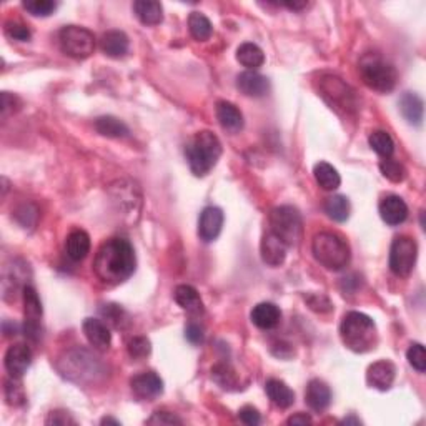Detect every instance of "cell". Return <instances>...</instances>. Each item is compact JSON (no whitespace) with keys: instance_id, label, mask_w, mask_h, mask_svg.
Masks as SVG:
<instances>
[{"instance_id":"f5cc1de1","label":"cell","mask_w":426,"mask_h":426,"mask_svg":"<svg viewBox=\"0 0 426 426\" xmlns=\"http://www.w3.org/2000/svg\"><path fill=\"white\" fill-rule=\"evenodd\" d=\"M102 425H120V421L113 420V418H103Z\"/></svg>"},{"instance_id":"4316f807","label":"cell","mask_w":426,"mask_h":426,"mask_svg":"<svg viewBox=\"0 0 426 426\" xmlns=\"http://www.w3.org/2000/svg\"><path fill=\"white\" fill-rule=\"evenodd\" d=\"M133 12L143 26H158L163 21V9L155 0H137L133 4Z\"/></svg>"},{"instance_id":"816d5d0a","label":"cell","mask_w":426,"mask_h":426,"mask_svg":"<svg viewBox=\"0 0 426 426\" xmlns=\"http://www.w3.org/2000/svg\"><path fill=\"white\" fill-rule=\"evenodd\" d=\"M284 6L286 9H290V11H301V9H305L308 4L306 2H285Z\"/></svg>"},{"instance_id":"d6a6232c","label":"cell","mask_w":426,"mask_h":426,"mask_svg":"<svg viewBox=\"0 0 426 426\" xmlns=\"http://www.w3.org/2000/svg\"><path fill=\"white\" fill-rule=\"evenodd\" d=\"M350 200L345 195H333L326 198L325 202V213L330 217L331 220L338 222H346L350 217Z\"/></svg>"},{"instance_id":"b9f144b4","label":"cell","mask_w":426,"mask_h":426,"mask_svg":"<svg viewBox=\"0 0 426 426\" xmlns=\"http://www.w3.org/2000/svg\"><path fill=\"white\" fill-rule=\"evenodd\" d=\"M406 358H408L410 365L413 366L416 371H420V373H423L426 370V353L423 345L411 343L408 351H406Z\"/></svg>"},{"instance_id":"9a60e30c","label":"cell","mask_w":426,"mask_h":426,"mask_svg":"<svg viewBox=\"0 0 426 426\" xmlns=\"http://www.w3.org/2000/svg\"><path fill=\"white\" fill-rule=\"evenodd\" d=\"M130 386L138 400H153L163 393V381L153 371H143V373L133 376Z\"/></svg>"},{"instance_id":"bcb514c9","label":"cell","mask_w":426,"mask_h":426,"mask_svg":"<svg viewBox=\"0 0 426 426\" xmlns=\"http://www.w3.org/2000/svg\"><path fill=\"white\" fill-rule=\"evenodd\" d=\"M46 423L53 425V426H67V425H77V421L73 420L71 415H68V411L57 410V411H52V413L48 415Z\"/></svg>"},{"instance_id":"f1b7e54d","label":"cell","mask_w":426,"mask_h":426,"mask_svg":"<svg viewBox=\"0 0 426 426\" xmlns=\"http://www.w3.org/2000/svg\"><path fill=\"white\" fill-rule=\"evenodd\" d=\"M66 250L68 259H72L73 261L83 260L90 251V237L83 230L71 232L66 240Z\"/></svg>"},{"instance_id":"8d00e7d4","label":"cell","mask_w":426,"mask_h":426,"mask_svg":"<svg viewBox=\"0 0 426 426\" xmlns=\"http://www.w3.org/2000/svg\"><path fill=\"white\" fill-rule=\"evenodd\" d=\"M212 378L225 390H232L234 386L239 385V380H237L235 371L232 370L230 365H227V363H219V365L213 366Z\"/></svg>"},{"instance_id":"db71d44e","label":"cell","mask_w":426,"mask_h":426,"mask_svg":"<svg viewBox=\"0 0 426 426\" xmlns=\"http://www.w3.org/2000/svg\"><path fill=\"white\" fill-rule=\"evenodd\" d=\"M343 423H346V425H348V423H356V425H360L361 421H360L358 418H353V416H351V418H345V420H343Z\"/></svg>"},{"instance_id":"e575fe53","label":"cell","mask_w":426,"mask_h":426,"mask_svg":"<svg viewBox=\"0 0 426 426\" xmlns=\"http://www.w3.org/2000/svg\"><path fill=\"white\" fill-rule=\"evenodd\" d=\"M368 142H370V147L373 148V150L378 153L380 157L391 158V155H393L395 142L388 132H385V130L371 132L368 137Z\"/></svg>"},{"instance_id":"83f0119b","label":"cell","mask_w":426,"mask_h":426,"mask_svg":"<svg viewBox=\"0 0 426 426\" xmlns=\"http://www.w3.org/2000/svg\"><path fill=\"white\" fill-rule=\"evenodd\" d=\"M265 390L269 398L271 400V403L281 410L290 408V406L295 403V393L290 390L289 385L284 383V381L271 378L266 381Z\"/></svg>"},{"instance_id":"ab89813d","label":"cell","mask_w":426,"mask_h":426,"mask_svg":"<svg viewBox=\"0 0 426 426\" xmlns=\"http://www.w3.org/2000/svg\"><path fill=\"white\" fill-rule=\"evenodd\" d=\"M6 400L11 406H21L26 403V393L19 378L6 381Z\"/></svg>"},{"instance_id":"d590c367","label":"cell","mask_w":426,"mask_h":426,"mask_svg":"<svg viewBox=\"0 0 426 426\" xmlns=\"http://www.w3.org/2000/svg\"><path fill=\"white\" fill-rule=\"evenodd\" d=\"M100 315L103 316V320H105V323L112 325L113 328H117V330L125 328L128 323L127 311L118 305H113V303L103 305L100 308Z\"/></svg>"},{"instance_id":"8fae6325","label":"cell","mask_w":426,"mask_h":426,"mask_svg":"<svg viewBox=\"0 0 426 426\" xmlns=\"http://www.w3.org/2000/svg\"><path fill=\"white\" fill-rule=\"evenodd\" d=\"M24 295V335L28 340L38 341L42 336V303L33 286L27 285L22 290Z\"/></svg>"},{"instance_id":"ee69618b","label":"cell","mask_w":426,"mask_h":426,"mask_svg":"<svg viewBox=\"0 0 426 426\" xmlns=\"http://www.w3.org/2000/svg\"><path fill=\"white\" fill-rule=\"evenodd\" d=\"M306 303L310 305V308L313 311H318V313H326V311L331 310V301L328 296L323 293H310L306 295Z\"/></svg>"},{"instance_id":"f35d334b","label":"cell","mask_w":426,"mask_h":426,"mask_svg":"<svg viewBox=\"0 0 426 426\" xmlns=\"http://www.w3.org/2000/svg\"><path fill=\"white\" fill-rule=\"evenodd\" d=\"M24 9L33 17H48L57 11V2L52 0H26Z\"/></svg>"},{"instance_id":"30bf717a","label":"cell","mask_w":426,"mask_h":426,"mask_svg":"<svg viewBox=\"0 0 426 426\" xmlns=\"http://www.w3.org/2000/svg\"><path fill=\"white\" fill-rule=\"evenodd\" d=\"M418 245L408 235L396 237L390 249V270L396 276H408L416 265Z\"/></svg>"},{"instance_id":"1f68e13d","label":"cell","mask_w":426,"mask_h":426,"mask_svg":"<svg viewBox=\"0 0 426 426\" xmlns=\"http://www.w3.org/2000/svg\"><path fill=\"white\" fill-rule=\"evenodd\" d=\"M95 130L108 138H125L130 133L125 123L112 115L98 117L95 120Z\"/></svg>"},{"instance_id":"ffe728a7","label":"cell","mask_w":426,"mask_h":426,"mask_svg":"<svg viewBox=\"0 0 426 426\" xmlns=\"http://www.w3.org/2000/svg\"><path fill=\"white\" fill-rule=\"evenodd\" d=\"M83 333H85L88 343L98 351H107L112 343V333L108 330L107 323L97 318H87L82 325Z\"/></svg>"},{"instance_id":"277c9868","label":"cell","mask_w":426,"mask_h":426,"mask_svg":"<svg viewBox=\"0 0 426 426\" xmlns=\"http://www.w3.org/2000/svg\"><path fill=\"white\" fill-rule=\"evenodd\" d=\"M311 251L315 260L326 270L338 271L350 264V246L338 234H331V232L316 234L311 241Z\"/></svg>"},{"instance_id":"7a4b0ae2","label":"cell","mask_w":426,"mask_h":426,"mask_svg":"<svg viewBox=\"0 0 426 426\" xmlns=\"http://www.w3.org/2000/svg\"><path fill=\"white\" fill-rule=\"evenodd\" d=\"M222 143L210 130H202L190 138L185 145V157L195 177H205L213 170L222 157Z\"/></svg>"},{"instance_id":"681fc988","label":"cell","mask_w":426,"mask_h":426,"mask_svg":"<svg viewBox=\"0 0 426 426\" xmlns=\"http://www.w3.org/2000/svg\"><path fill=\"white\" fill-rule=\"evenodd\" d=\"M203 328L198 323H188L185 328V338L190 341L192 345H198L203 341Z\"/></svg>"},{"instance_id":"9c48e42d","label":"cell","mask_w":426,"mask_h":426,"mask_svg":"<svg viewBox=\"0 0 426 426\" xmlns=\"http://www.w3.org/2000/svg\"><path fill=\"white\" fill-rule=\"evenodd\" d=\"M58 43L66 56L82 61L90 57L95 51V36L88 28L67 26L58 32Z\"/></svg>"},{"instance_id":"44dd1931","label":"cell","mask_w":426,"mask_h":426,"mask_svg":"<svg viewBox=\"0 0 426 426\" xmlns=\"http://www.w3.org/2000/svg\"><path fill=\"white\" fill-rule=\"evenodd\" d=\"M250 318H251V323H254L256 328L274 330L275 326H279L280 323L281 311L275 303L264 301V303H259L256 306H254Z\"/></svg>"},{"instance_id":"cb8c5ba5","label":"cell","mask_w":426,"mask_h":426,"mask_svg":"<svg viewBox=\"0 0 426 426\" xmlns=\"http://www.w3.org/2000/svg\"><path fill=\"white\" fill-rule=\"evenodd\" d=\"M173 298L187 313L197 316L203 313V301L200 298V293L190 285H178L175 291H173Z\"/></svg>"},{"instance_id":"f546056e","label":"cell","mask_w":426,"mask_h":426,"mask_svg":"<svg viewBox=\"0 0 426 426\" xmlns=\"http://www.w3.org/2000/svg\"><path fill=\"white\" fill-rule=\"evenodd\" d=\"M237 61L249 71H256L265 63V53L256 43L246 42L237 48Z\"/></svg>"},{"instance_id":"8992f818","label":"cell","mask_w":426,"mask_h":426,"mask_svg":"<svg viewBox=\"0 0 426 426\" xmlns=\"http://www.w3.org/2000/svg\"><path fill=\"white\" fill-rule=\"evenodd\" d=\"M360 76L371 90L388 93L396 87V68L378 53H365L360 61Z\"/></svg>"},{"instance_id":"74e56055","label":"cell","mask_w":426,"mask_h":426,"mask_svg":"<svg viewBox=\"0 0 426 426\" xmlns=\"http://www.w3.org/2000/svg\"><path fill=\"white\" fill-rule=\"evenodd\" d=\"M380 170L385 178H388L393 183H401L406 178V168L393 158H383L380 162Z\"/></svg>"},{"instance_id":"7bdbcfd3","label":"cell","mask_w":426,"mask_h":426,"mask_svg":"<svg viewBox=\"0 0 426 426\" xmlns=\"http://www.w3.org/2000/svg\"><path fill=\"white\" fill-rule=\"evenodd\" d=\"M6 33L14 41H19V42H28L32 37V32L28 31L27 26H24L22 22H16V21H11L6 24Z\"/></svg>"},{"instance_id":"5b68a950","label":"cell","mask_w":426,"mask_h":426,"mask_svg":"<svg viewBox=\"0 0 426 426\" xmlns=\"http://www.w3.org/2000/svg\"><path fill=\"white\" fill-rule=\"evenodd\" d=\"M58 370L66 378L76 383L97 381L102 375H105V366L102 361L83 348L68 351L58 363Z\"/></svg>"},{"instance_id":"836d02e7","label":"cell","mask_w":426,"mask_h":426,"mask_svg":"<svg viewBox=\"0 0 426 426\" xmlns=\"http://www.w3.org/2000/svg\"><path fill=\"white\" fill-rule=\"evenodd\" d=\"M188 28L192 37L198 42H207L213 33V26L208 19L200 12H192L188 17Z\"/></svg>"},{"instance_id":"60d3db41","label":"cell","mask_w":426,"mask_h":426,"mask_svg":"<svg viewBox=\"0 0 426 426\" xmlns=\"http://www.w3.org/2000/svg\"><path fill=\"white\" fill-rule=\"evenodd\" d=\"M128 355L132 356V358L135 360H142V358H147L148 355H150L152 351V345L150 341H148L145 336H135V338H132L128 341Z\"/></svg>"},{"instance_id":"d4e9b609","label":"cell","mask_w":426,"mask_h":426,"mask_svg":"<svg viewBox=\"0 0 426 426\" xmlns=\"http://www.w3.org/2000/svg\"><path fill=\"white\" fill-rule=\"evenodd\" d=\"M400 112L410 125L418 127L421 125V122H423V112H425L423 100H421L416 93L405 92L400 98Z\"/></svg>"},{"instance_id":"5bb4252c","label":"cell","mask_w":426,"mask_h":426,"mask_svg":"<svg viewBox=\"0 0 426 426\" xmlns=\"http://www.w3.org/2000/svg\"><path fill=\"white\" fill-rule=\"evenodd\" d=\"M6 370L12 378H22L24 373L32 365V351L27 345L16 343L7 350L6 358H4Z\"/></svg>"},{"instance_id":"d6986e66","label":"cell","mask_w":426,"mask_h":426,"mask_svg":"<svg viewBox=\"0 0 426 426\" xmlns=\"http://www.w3.org/2000/svg\"><path fill=\"white\" fill-rule=\"evenodd\" d=\"M286 250H289V246H286L279 237L271 234V232H266L264 239H261V245H260L261 260H264L269 266L284 265V261L286 259Z\"/></svg>"},{"instance_id":"7dc6e473","label":"cell","mask_w":426,"mask_h":426,"mask_svg":"<svg viewBox=\"0 0 426 426\" xmlns=\"http://www.w3.org/2000/svg\"><path fill=\"white\" fill-rule=\"evenodd\" d=\"M19 108H21V100H19V97L11 95L9 92H4L2 93V117L7 118L11 113L17 112Z\"/></svg>"},{"instance_id":"2e32d148","label":"cell","mask_w":426,"mask_h":426,"mask_svg":"<svg viewBox=\"0 0 426 426\" xmlns=\"http://www.w3.org/2000/svg\"><path fill=\"white\" fill-rule=\"evenodd\" d=\"M378 210L381 220L391 227L403 224L406 217H408V205L398 195H386L385 198H381Z\"/></svg>"},{"instance_id":"ac0fdd59","label":"cell","mask_w":426,"mask_h":426,"mask_svg":"<svg viewBox=\"0 0 426 426\" xmlns=\"http://www.w3.org/2000/svg\"><path fill=\"white\" fill-rule=\"evenodd\" d=\"M237 87L246 97L260 98L270 92V80L259 72L246 71L237 77Z\"/></svg>"},{"instance_id":"ba28073f","label":"cell","mask_w":426,"mask_h":426,"mask_svg":"<svg viewBox=\"0 0 426 426\" xmlns=\"http://www.w3.org/2000/svg\"><path fill=\"white\" fill-rule=\"evenodd\" d=\"M320 95L331 108L343 115H355L358 110V98L353 88L335 76H323L320 78Z\"/></svg>"},{"instance_id":"4dcf8cb0","label":"cell","mask_w":426,"mask_h":426,"mask_svg":"<svg viewBox=\"0 0 426 426\" xmlns=\"http://www.w3.org/2000/svg\"><path fill=\"white\" fill-rule=\"evenodd\" d=\"M313 175L316 183H318V185L326 192L336 190L341 183L340 173L336 172V168L333 165H330V163L326 162L316 163L313 168Z\"/></svg>"},{"instance_id":"484cf974","label":"cell","mask_w":426,"mask_h":426,"mask_svg":"<svg viewBox=\"0 0 426 426\" xmlns=\"http://www.w3.org/2000/svg\"><path fill=\"white\" fill-rule=\"evenodd\" d=\"M100 48L105 56L112 58H122L128 52V37L120 31H108L103 33Z\"/></svg>"},{"instance_id":"3957f363","label":"cell","mask_w":426,"mask_h":426,"mask_svg":"<svg viewBox=\"0 0 426 426\" xmlns=\"http://www.w3.org/2000/svg\"><path fill=\"white\" fill-rule=\"evenodd\" d=\"M340 336L346 348L355 353H366L375 350L378 343V330L375 321L360 311H350L343 316L340 325Z\"/></svg>"},{"instance_id":"7c38bea8","label":"cell","mask_w":426,"mask_h":426,"mask_svg":"<svg viewBox=\"0 0 426 426\" xmlns=\"http://www.w3.org/2000/svg\"><path fill=\"white\" fill-rule=\"evenodd\" d=\"M27 271L28 265L24 260H11L4 265L2 271V291L4 298L9 300V295L16 293L19 290H24L27 286Z\"/></svg>"},{"instance_id":"603a6c76","label":"cell","mask_w":426,"mask_h":426,"mask_svg":"<svg viewBox=\"0 0 426 426\" xmlns=\"http://www.w3.org/2000/svg\"><path fill=\"white\" fill-rule=\"evenodd\" d=\"M217 120L230 133H239L244 128V115L234 103L222 100L217 103Z\"/></svg>"},{"instance_id":"7402d4cb","label":"cell","mask_w":426,"mask_h":426,"mask_svg":"<svg viewBox=\"0 0 426 426\" xmlns=\"http://www.w3.org/2000/svg\"><path fill=\"white\" fill-rule=\"evenodd\" d=\"M305 401L311 410L316 411V413L325 411L331 403V391L328 385L321 380H311L308 386H306Z\"/></svg>"},{"instance_id":"e0dca14e","label":"cell","mask_w":426,"mask_h":426,"mask_svg":"<svg viewBox=\"0 0 426 426\" xmlns=\"http://www.w3.org/2000/svg\"><path fill=\"white\" fill-rule=\"evenodd\" d=\"M396 376L395 365L388 360H380L376 363L370 365L368 371H366V381L371 388L386 391L391 388Z\"/></svg>"},{"instance_id":"6da1fadb","label":"cell","mask_w":426,"mask_h":426,"mask_svg":"<svg viewBox=\"0 0 426 426\" xmlns=\"http://www.w3.org/2000/svg\"><path fill=\"white\" fill-rule=\"evenodd\" d=\"M135 250L125 239L103 241L93 260V271L103 285L115 286L127 281L135 271Z\"/></svg>"},{"instance_id":"4fadbf2b","label":"cell","mask_w":426,"mask_h":426,"mask_svg":"<svg viewBox=\"0 0 426 426\" xmlns=\"http://www.w3.org/2000/svg\"><path fill=\"white\" fill-rule=\"evenodd\" d=\"M222 227H224V212L217 207L203 208L198 220V237L205 244H212L213 240L219 239Z\"/></svg>"},{"instance_id":"52a82bcc","label":"cell","mask_w":426,"mask_h":426,"mask_svg":"<svg viewBox=\"0 0 426 426\" xmlns=\"http://www.w3.org/2000/svg\"><path fill=\"white\" fill-rule=\"evenodd\" d=\"M269 222L271 234L279 237L289 249L300 244L301 237H303V220L295 207L284 205L274 208L270 212Z\"/></svg>"},{"instance_id":"f907efd6","label":"cell","mask_w":426,"mask_h":426,"mask_svg":"<svg viewBox=\"0 0 426 426\" xmlns=\"http://www.w3.org/2000/svg\"><path fill=\"white\" fill-rule=\"evenodd\" d=\"M289 425H300V426H305V425H311V418L306 413H296L293 416H290L289 421H286Z\"/></svg>"},{"instance_id":"c3c4849f","label":"cell","mask_w":426,"mask_h":426,"mask_svg":"<svg viewBox=\"0 0 426 426\" xmlns=\"http://www.w3.org/2000/svg\"><path fill=\"white\" fill-rule=\"evenodd\" d=\"M239 416H240V420L249 426H256V425H260V421H261L259 410L254 408V406H244V408L240 410Z\"/></svg>"},{"instance_id":"f6af8a7d","label":"cell","mask_w":426,"mask_h":426,"mask_svg":"<svg viewBox=\"0 0 426 426\" xmlns=\"http://www.w3.org/2000/svg\"><path fill=\"white\" fill-rule=\"evenodd\" d=\"M148 425H182V420L177 415L168 413V411H155L150 418L147 420Z\"/></svg>"}]
</instances>
